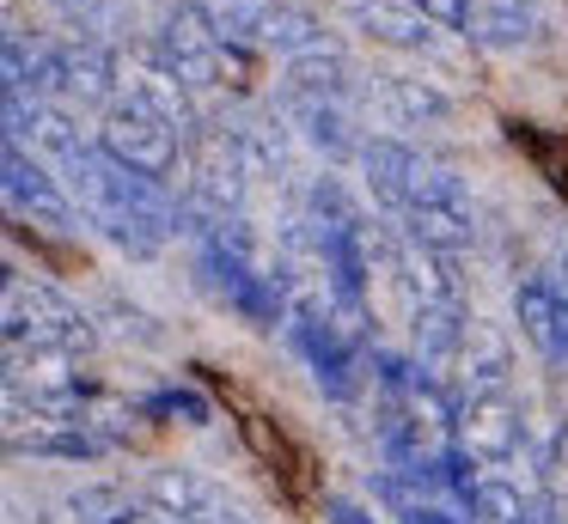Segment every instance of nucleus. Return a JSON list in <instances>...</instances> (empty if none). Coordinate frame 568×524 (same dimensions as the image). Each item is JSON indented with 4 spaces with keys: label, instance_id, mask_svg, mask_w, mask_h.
Returning a JSON list of instances; mask_svg holds the SVG:
<instances>
[{
    "label": "nucleus",
    "instance_id": "f257e3e1",
    "mask_svg": "<svg viewBox=\"0 0 568 524\" xmlns=\"http://www.w3.org/2000/svg\"><path fill=\"white\" fill-rule=\"evenodd\" d=\"M361 171H367V189L385 214L397 219V232L428 250L458 256L477 238V207L458 171H446L440 158H428L422 146L397 141V134H367L361 146Z\"/></svg>",
    "mask_w": 568,
    "mask_h": 524
},
{
    "label": "nucleus",
    "instance_id": "f03ea898",
    "mask_svg": "<svg viewBox=\"0 0 568 524\" xmlns=\"http://www.w3.org/2000/svg\"><path fill=\"white\" fill-rule=\"evenodd\" d=\"M62 183L74 195L80 219L99 226L116 250L129 256H160L178 232H190V207L148 171H129L123 158H111L99 141H87L62 165Z\"/></svg>",
    "mask_w": 568,
    "mask_h": 524
},
{
    "label": "nucleus",
    "instance_id": "7ed1b4c3",
    "mask_svg": "<svg viewBox=\"0 0 568 524\" xmlns=\"http://www.w3.org/2000/svg\"><path fill=\"white\" fill-rule=\"evenodd\" d=\"M123 55L111 43H87V37H26L13 24L7 31V85L50 97L55 110L80 116V110H111L123 97Z\"/></svg>",
    "mask_w": 568,
    "mask_h": 524
},
{
    "label": "nucleus",
    "instance_id": "20e7f679",
    "mask_svg": "<svg viewBox=\"0 0 568 524\" xmlns=\"http://www.w3.org/2000/svg\"><path fill=\"white\" fill-rule=\"evenodd\" d=\"M392 280H397V299H404V323H409V341H416V353L428 366H453L458 341H465V329L477 323V311H470L465 299V280H458L453 256L446 250H428V244L404 238L397 232L392 244Z\"/></svg>",
    "mask_w": 568,
    "mask_h": 524
},
{
    "label": "nucleus",
    "instance_id": "39448f33",
    "mask_svg": "<svg viewBox=\"0 0 568 524\" xmlns=\"http://www.w3.org/2000/svg\"><path fill=\"white\" fill-rule=\"evenodd\" d=\"M148 61L165 68L172 80H184L196 97L226 92L233 80H245V49L226 43L196 0H178V7L160 12V24H153V37H148Z\"/></svg>",
    "mask_w": 568,
    "mask_h": 524
},
{
    "label": "nucleus",
    "instance_id": "423d86ee",
    "mask_svg": "<svg viewBox=\"0 0 568 524\" xmlns=\"http://www.w3.org/2000/svg\"><path fill=\"white\" fill-rule=\"evenodd\" d=\"M0 323H7V348L13 353H68V360H87L92 353V317L80 311L68 292L26 280L7 263V305H0Z\"/></svg>",
    "mask_w": 568,
    "mask_h": 524
},
{
    "label": "nucleus",
    "instance_id": "0eeeda50",
    "mask_svg": "<svg viewBox=\"0 0 568 524\" xmlns=\"http://www.w3.org/2000/svg\"><path fill=\"white\" fill-rule=\"evenodd\" d=\"M287 341H294V353L306 360V372L318 378L324 397H336V402L361 397V378H367L361 372V366H367V336H355L318 292H300L294 299Z\"/></svg>",
    "mask_w": 568,
    "mask_h": 524
},
{
    "label": "nucleus",
    "instance_id": "6e6552de",
    "mask_svg": "<svg viewBox=\"0 0 568 524\" xmlns=\"http://www.w3.org/2000/svg\"><path fill=\"white\" fill-rule=\"evenodd\" d=\"M99 146L111 158H123L129 171H148V177H172V171H184L190 158V134L172 129L165 116H153V110L129 104V97H116L111 110H104L99 122Z\"/></svg>",
    "mask_w": 568,
    "mask_h": 524
},
{
    "label": "nucleus",
    "instance_id": "1a4fd4ad",
    "mask_svg": "<svg viewBox=\"0 0 568 524\" xmlns=\"http://www.w3.org/2000/svg\"><path fill=\"white\" fill-rule=\"evenodd\" d=\"M141 500L153 506V518H172V524H251L245 512L209 482V475L184 470V463H160V470H148Z\"/></svg>",
    "mask_w": 568,
    "mask_h": 524
},
{
    "label": "nucleus",
    "instance_id": "9d476101",
    "mask_svg": "<svg viewBox=\"0 0 568 524\" xmlns=\"http://www.w3.org/2000/svg\"><path fill=\"white\" fill-rule=\"evenodd\" d=\"M458 451H465L470 463H483V470L519 463V451H526V414H519L514 390L458 402Z\"/></svg>",
    "mask_w": 568,
    "mask_h": 524
},
{
    "label": "nucleus",
    "instance_id": "9b49d317",
    "mask_svg": "<svg viewBox=\"0 0 568 524\" xmlns=\"http://www.w3.org/2000/svg\"><path fill=\"white\" fill-rule=\"evenodd\" d=\"M0 171H7V207H13V214H31L50 232H74L80 226V207H74V195H68V183L50 177V165H43L38 153H26V146L7 141Z\"/></svg>",
    "mask_w": 568,
    "mask_h": 524
},
{
    "label": "nucleus",
    "instance_id": "f8f14e48",
    "mask_svg": "<svg viewBox=\"0 0 568 524\" xmlns=\"http://www.w3.org/2000/svg\"><path fill=\"white\" fill-rule=\"evenodd\" d=\"M361 110L385 122V129H440L453 116V97L428 80H404V73H361V92H355Z\"/></svg>",
    "mask_w": 568,
    "mask_h": 524
},
{
    "label": "nucleus",
    "instance_id": "ddd939ff",
    "mask_svg": "<svg viewBox=\"0 0 568 524\" xmlns=\"http://www.w3.org/2000/svg\"><path fill=\"white\" fill-rule=\"evenodd\" d=\"M514 323L550 366H568V280L526 275L514 287Z\"/></svg>",
    "mask_w": 568,
    "mask_h": 524
},
{
    "label": "nucleus",
    "instance_id": "4468645a",
    "mask_svg": "<svg viewBox=\"0 0 568 524\" xmlns=\"http://www.w3.org/2000/svg\"><path fill=\"white\" fill-rule=\"evenodd\" d=\"M282 116L300 129V141L318 146L324 158H361V134H355V116H348L343 97H324V92H306V85H282Z\"/></svg>",
    "mask_w": 568,
    "mask_h": 524
},
{
    "label": "nucleus",
    "instance_id": "2eb2a0df",
    "mask_svg": "<svg viewBox=\"0 0 568 524\" xmlns=\"http://www.w3.org/2000/svg\"><path fill=\"white\" fill-rule=\"evenodd\" d=\"M453 390H458V402L465 397H501L507 390V378H514V353H507V336L495 323H470L465 329V341H458V353H453Z\"/></svg>",
    "mask_w": 568,
    "mask_h": 524
},
{
    "label": "nucleus",
    "instance_id": "dca6fc26",
    "mask_svg": "<svg viewBox=\"0 0 568 524\" xmlns=\"http://www.w3.org/2000/svg\"><path fill=\"white\" fill-rule=\"evenodd\" d=\"M348 24L367 31L373 43H392V49H434L440 43L434 19L416 0H348Z\"/></svg>",
    "mask_w": 568,
    "mask_h": 524
},
{
    "label": "nucleus",
    "instance_id": "f3484780",
    "mask_svg": "<svg viewBox=\"0 0 568 524\" xmlns=\"http://www.w3.org/2000/svg\"><path fill=\"white\" fill-rule=\"evenodd\" d=\"M538 31H544L538 0H470L465 37H470L477 49H495V55H507V49H526Z\"/></svg>",
    "mask_w": 568,
    "mask_h": 524
},
{
    "label": "nucleus",
    "instance_id": "a211bd4d",
    "mask_svg": "<svg viewBox=\"0 0 568 524\" xmlns=\"http://www.w3.org/2000/svg\"><path fill=\"white\" fill-rule=\"evenodd\" d=\"M68 524H153V506L116 482H87L68 494Z\"/></svg>",
    "mask_w": 568,
    "mask_h": 524
},
{
    "label": "nucleus",
    "instance_id": "6ab92c4d",
    "mask_svg": "<svg viewBox=\"0 0 568 524\" xmlns=\"http://www.w3.org/2000/svg\"><path fill=\"white\" fill-rule=\"evenodd\" d=\"M470 518H477V524H544V512L531 506V500L519 494L514 482H501V475H483L477 494H470Z\"/></svg>",
    "mask_w": 568,
    "mask_h": 524
},
{
    "label": "nucleus",
    "instance_id": "aec40b11",
    "mask_svg": "<svg viewBox=\"0 0 568 524\" xmlns=\"http://www.w3.org/2000/svg\"><path fill=\"white\" fill-rule=\"evenodd\" d=\"M50 7L62 12V24L74 37H87V43H104V37L116 31V19H123L116 0H50Z\"/></svg>",
    "mask_w": 568,
    "mask_h": 524
},
{
    "label": "nucleus",
    "instance_id": "412c9836",
    "mask_svg": "<svg viewBox=\"0 0 568 524\" xmlns=\"http://www.w3.org/2000/svg\"><path fill=\"white\" fill-rule=\"evenodd\" d=\"M141 409H148V414H184L190 427H209V421H214L209 397H196L190 384H178V390H160V397H148Z\"/></svg>",
    "mask_w": 568,
    "mask_h": 524
},
{
    "label": "nucleus",
    "instance_id": "4be33fe9",
    "mask_svg": "<svg viewBox=\"0 0 568 524\" xmlns=\"http://www.w3.org/2000/svg\"><path fill=\"white\" fill-rule=\"evenodd\" d=\"M397 518L404 524H465V518H453L446 506H434V500H409V494H397Z\"/></svg>",
    "mask_w": 568,
    "mask_h": 524
},
{
    "label": "nucleus",
    "instance_id": "5701e85b",
    "mask_svg": "<svg viewBox=\"0 0 568 524\" xmlns=\"http://www.w3.org/2000/svg\"><path fill=\"white\" fill-rule=\"evenodd\" d=\"M416 7L434 24H446V31H465V19H470V0H416Z\"/></svg>",
    "mask_w": 568,
    "mask_h": 524
},
{
    "label": "nucleus",
    "instance_id": "b1692460",
    "mask_svg": "<svg viewBox=\"0 0 568 524\" xmlns=\"http://www.w3.org/2000/svg\"><path fill=\"white\" fill-rule=\"evenodd\" d=\"M331 524H373V512L355 500H331Z\"/></svg>",
    "mask_w": 568,
    "mask_h": 524
},
{
    "label": "nucleus",
    "instance_id": "393cba45",
    "mask_svg": "<svg viewBox=\"0 0 568 524\" xmlns=\"http://www.w3.org/2000/svg\"><path fill=\"white\" fill-rule=\"evenodd\" d=\"M544 524H568V512H550V506H544Z\"/></svg>",
    "mask_w": 568,
    "mask_h": 524
},
{
    "label": "nucleus",
    "instance_id": "a878e982",
    "mask_svg": "<svg viewBox=\"0 0 568 524\" xmlns=\"http://www.w3.org/2000/svg\"><path fill=\"white\" fill-rule=\"evenodd\" d=\"M153 524H172V518H153Z\"/></svg>",
    "mask_w": 568,
    "mask_h": 524
},
{
    "label": "nucleus",
    "instance_id": "bb28decb",
    "mask_svg": "<svg viewBox=\"0 0 568 524\" xmlns=\"http://www.w3.org/2000/svg\"><path fill=\"white\" fill-rule=\"evenodd\" d=\"M562 280H568V275H562Z\"/></svg>",
    "mask_w": 568,
    "mask_h": 524
}]
</instances>
